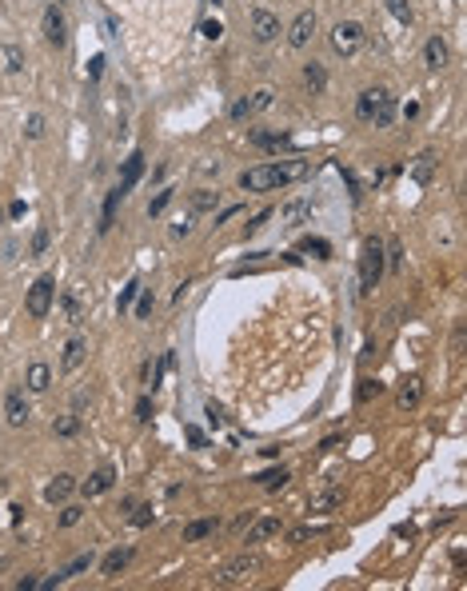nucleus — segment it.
Masks as SVG:
<instances>
[{
	"mask_svg": "<svg viewBox=\"0 0 467 591\" xmlns=\"http://www.w3.org/2000/svg\"><path fill=\"white\" fill-rule=\"evenodd\" d=\"M308 176V160H284V164H260V168H248L240 176V188L244 192H272V188H284L292 180H304Z\"/></svg>",
	"mask_w": 467,
	"mask_h": 591,
	"instance_id": "obj_1",
	"label": "nucleus"
},
{
	"mask_svg": "<svg viewBox=\"0 0 467 591\" xmlns=\"http://www.w3.org/2000/svg\"><path fill=\"white\" fill-rule=\"evenodd\" d=\"M356 116H360V120H367V124H376V128H387V124L396 120V96H392L387 88H367V92H360Z\"/></svg>",
	"mask_w": 467,
	"mask_h": 591,
	"instance_id": "obj_2",
	"label": "nucleus"
},
{
	"mask_svg": "<svg viewBox=\"0 0 467 591\" xmlns=\"http://www.w3.org/2000/svg\"><path fill=\"white\" fill-rule=\"evenodd\" d=\"M379 276H384V240H367L364 244V260H360V292H376Z\"/></svg>",
	"mask_w": 467,
	"mask_h": 591,
	"instance_id": "obj_3",
	"label": "nucleus"
},
{
	"mask_svg": "<svg viewBox=\"0 0 467 591\" xmlns=\"http://www.w3.org/2000/svg\"><path fill=\"white\" fill-rule=\"evenodd\" d=\"M360 44H364V28H360L356 21H340L332 28V48L340 52V56H356Z\"/></svg>",
	"mask_w": 467,
	"mask_h": 591,
	"instance_id": "obj_4",
	"label": "nucleus"
},
{
	"mask_svg": "<svg viewBox=\"0 0 467 591\" xmlns=\"http://www.w3.org/2000/svg\"><path fill=\"white\" fill-rule=\"evenodd\" d=\"M52 296H56V284H52V276H41L36 284L28 288V316L44 320L52 308Z\"/></svg>",
	"mask_w": 467,
	"mask_h": 591,
	"instance_id": "obj_5",
	"label": "nucleus"
},
{
	"mask_svg": "<svg viewBox=\"0 0 467 591\" xmlns=\"http://www.w3.org/2000/svg\"><path fill=\"white\" fill-rule=\"evenodd\" d=\"M44 41L56 44V48H64V44H68V21H64V12L56 9V4H48V9H44Z\"/></svg>",
	"mask_w": 467,
	"mask_h": 591,
	"instance_id": "obj_6",
	"label": "nucleus"
},
{
	"mask_svg": "<svg viewBox=\"0 0 467 591\" xmlns=\"http://www.w3.org/2000/svg\"><path fill=\"white\" fill-rule=\"evenodd\" d=\"M252 36L260 44L276 41V36H280V16H276V12H268V9H256L252 12Z\"/></svg>",
	"mask_w": 467,
	"mask_h": 591,
	"instance_id": "obj_7",
	"label": "nucleus"
},
{
	"mask_svg": "<svg viewBox=\"0 0 467 591\" xmlns=\"http://www.w3.org/2000/svg\"><path fill=\"white\" fill-rule=\"evenodd\" d=\"M312 32H315V12H300V16L292 21V28H288V44H292V48H308Z\"/></svg>",
	"mask_w": 467,
	"mask_h": 591,
	"instance_id": "obj_8",
	"label": "nucleus"
},
{
	"mask_svg": "<svg viewBox=\"0 0 467 591\" xmlns=\"http://www.w3.org/2000/svg\"><path fill=\"white\" fill-rule=\"evenodd\" d=\"M32 408L28 399H24V392H9V399H4V419H9L12 428H21V424H28Z\"/></svg>",
	"mask_w": 467,
	"mask_h": 591,
	"instance_id": "obj_9",
	"label": "nucleus"
},
{
	"mask_svg": "<svg viewBox=\"0 0 467 591\" xmlns=\"http://www.w3.org/2000/svg\"><path fill=\"white\" fill-rule=\"evenodd\" d=\"M144 176V156L140 152H132L128 160H124V172H120V184H116V192L120 196H128L136 188V180Z\"/></svg>",
	"mask_w": 467,
	"mask_h": 591,
	"instance_id": "obj_10",
	"label": "nucleus"
},
{
	"mask_svg": "<svg viewBox=\"0 0 467 591\" xmlns=\"http://www.w3.org/2000/svg\"><path fill=\"white\" fill-rule=\"evenodd\" d=\"M88 568H92V551H88V555H76V560H72L68 568H61L56 575H52V580L36 583V587H56V583H68L72 575H80V571H88Z\"/></svg>",
	"mask_w": 467,
	"mask_h": 591,
	"instance_id": "obj_11",
	"label": "nucleus"
},
{
	"mask_svg": "<svg viewBox=\"0 0 467 591\" xmlns=\"http://www.w3.org/2000/svg\"><path fill=\"white\" fill-rule=\"evenodd\" d=\"M84 356H88V344H84L80 336H72L68 344H64V360H61V367H64V372H76V367L84 364Z\"/></svg>",
	"mask_w": 467,
	"mask_h": 591,
	"instance_id": "obj_12",
	"label": "nucleus"
},
{
	"mask_svg": "<svg viewBox=\"0 0 467 591\" xmlns=\"http://www.w3.org/2000/svg\"><path fill=\"white\" fill-rule=\"evenodd\" d=\"M112 479H116V476H112V468H96V471H92V476L80 483V491H84V496H104V491L112 488Z\"/></svg>",
	"mask_w": 467,
	"mask_h": 591,
	"instance_id": "obj_13",
	"label": "nucleus"
},
{
	"mask_svg": "<svg viewBox=\"0 0 467 591\" xmlns=\"http://www.w3.org/2000/svg\"><path fill=\"white\" fill-rule=\"evenodd\" d=\"M72 491H76V479H72V476H56L48 488H44V500H48V503H64Z\"/></svg>",
	"mask_w": 467,
	"mask_h": 591,
	"instance_id": "obj_14",
	"label": "nucleus"
},
{
	"mask_svg": "<svg viewBox=\"0 0 467 591\" xmlns=\"http://www.w3.org/2000/svg\"><path fill=\"white\" fill-rule=\"evenodd\" d=\"M436 152H419L416 156V164H411V180H416V184H427V180H431V176H436Z\"/></svg>",
	"mask_w": 467,
	"mask_h": 591,
	"instance_id": "obj_15",
	"label": "nucleus"
},
{
	"mask_svg": "<svg viewBox=\"0 0 467 591\" xmlns=\"http://www.w3.org/2000/svg\"><path fill=\"white\" fill-rule=\"evenodd\" d=\"M419 396H424V384H419V376H411V380H404V384H399L396 404H399V408H416Z\"/></svg>",
	"mask_w": 467,
	"mask_h": 591,
	"instance_id": "obj_16",
	"label": "nucleus"
},
{
	"mask_svg": "<svg viewBox=\"0 0 467 591\" xmlns=\"http://www.w3.org/2000/svg\"><path fill=\"white\" fill-rule=\"evenodd\" d=\"M128 560H132V548L108 551V555H104V563H100V575H116V571H124V568H128Z\"/></svg>",
	"mask_w": 467,
	"mask_h": 591,
	"instance_id": "obj_17",
	"label": "nucleus"
},
{
	"mask_svg": "<svg viewBox=\"0 0 467 591\" xmlns=\"http://www.w3.org/2000/svg\"><path fill=\"white\" fill-rule=\"evenodd\" d=\"M424 64L427 68H444L447 64V44L439 41V36H431V41L424 44Z\"/></svg>",
	"mask_w": 467,
	"mask_h": 591,
	"instance_id": "obj_18",
	"label": "nucleus"
},
{
	"mask_svg": "<svg viewBox=\"0 0 467 591\" xmlns=\"http://www.w3.org/2000/svg\"><path fill=\"white\" fill-rule=\"evenodd\" d=\"M252 571H256V560H252V555H244V560H236L232 568L224 571V575H220V583H244L248 575H252Z\"/></svg>",
	"mask_w": 467,
	"mask_h": 591,
	"instance_id": "obj_19",
	"label": "nucleus"
},
{
	"mask_svg": "<svg viewBox=\"0 0 467 591\" xmlns=\"http://www.w3.org/2000/svg\"><path fill=\"white\" fill-rule=\"evenodd\" d=\"M304 84L312 88V96H320V92L327 88V72H324V64H304Z\"/></svg>",
	"mask_w": 467,
	"mask_h": 591,
	"instance_id": "obj_20",
	"label": "nucleus"
},
{
	"mask_svg": "<svg viewBox=\"0 0 467 591\" xmlns=\"http://www.w3.org/2000/svg\"><path fill=\"white\" fill-rule=\"evenodd\" d=\"M52 384V367L48 364H32L28 367V392H48Z\"/></svg>",
	"mask_w": 467,
	"mask_h": 591,
	"instance_id": "obj_21",
	"label": "nucleus"
},
{
	"mask_svg": "<svg viewBox=\"0 0 467 591\" xmlns=\"http://www.w3.org/2000/svg\"><path fill=\"white\" fill-rule=\"evenodd\" d=\"M252 144H260V148H268V152H280L288 144L284 132H252Z\"/></svg>",
	"mask_w": 467,
	"mask_h": 591,
	"instance_id": "obj_22",
	"label": "nucleus"
},
{
	"mask_svg": "<svg viewBox=\"0 0 467 591\" xmlns=\"http://www.w3.org/2000/svg\"><path fill=\"white\" fill-rule=\"evenodd\" d=\"M308 212H312V200H292V204L280 212V220H284V224H295V220H304Z\"/></svg>",
	"mask_w": 467,
	"mask_h": 591,
	"instance_id": "obj_23",
	"label": "nucleus"
},
{
	"mask_svg": "<svg viewBox=\"0 0 467 591\" xmlns=\"http://www.w3.org/2000/svg\"><path fill=\"white\" fill-rule=\"evenodd\" d=\"M208 531H216V520H196V523H188V528H184V543H196V540H204Z\"/></svg>",
	"mask_w": 467,
	"mask_h": 591,
	"instance_id": "obj_24",
	"label": "nucleus"
},
{
	"mask_svg": "<svg viewBox=\"0 0 467 591\" xmlns=\"http://www.w3.org/2000/svg\"><path fill=\"white\" fill-rule=\"evenodd\" d=\"M280 531V520H260L252 531H248V543H260V540H268V535H276Z\"/></svg>",
	"mask_w": 467,
	"mask_h": 591,
	"instance_id": "obj_25",
	"label": "nucleus"
},
{
	"mask_svg": "<svg viewBox=\"0 0 467 591\" xmlns=\"http://www.w3.org/2000/svg\"><path fill=\"white\" fill-rule=\"evenodd\" d=\"M387 4V12H392V16H396L399 24H411L416 21V16H411V4H407V0H384Z\"/></svg>",
	"mask_w": 467,
	"mask_h": 591,
	"instance_id": "obj_26",
	"label": "nucleus"
},
{
	"mask_svg": "<svg viewBox=\"0 0 467 591\" xmlns=\"http://www.w3.org/2000/svg\"><path fill=\"white\" fill-rule=\"evenodd\" d=\"M4 68H9V72H21V68H24V52H21V44H9V48H4Z\"/></svg>",
	"mask_w": 467,
	"mask_h": 591,
	"instance_id": "obj_27",
	"label": "nucleus"
},
{
	"mask_svg": "<svg viewBox=\"0 0 467 591\" xmlns=\"http://www.w3.org/2000/svg\"><path fill=\"white\" fill-rule=\"evenodd\" d=\"M216 204H220V192H196L192 196V212H208Z\"/></svg>",
	"mask_w": 467,
	"mask_h": 591,
	"instance_id": "obj_28",
	"label": "nucleus"
},
{
	"mask_svg": "<svg viewBox=\"0 0 467 591\" xmlns=\"http://www.w3.org/2000/svg\"><path fill=\"white\" fill-rule=\"evenodd\" d=\"M168 204H172V188H160V192H156V200L148 204V216H160Z\"/></svg>",
	"mask_w": 467,
	"mask_h": 591,
	"instance_id": "obj_29",
	"label": "nucleus"
},
{
	"mask_svg": "<svg viewBox=\"0 0 467 591\" xmlns=\"http://www.w3.org/2000/svg\"><path fill=\"white\" fill-rule=\"evenodd\" d=\"M136 296H140V280H128V284H124V292H120V312H128V304H132Z\"/></svg>",
	"mask_w": 467,
	"mask_h": 591,
	"instance_id": "obj_30",
	"label": "nucleus"
},
{
	"mask_svg": "<svg viewBox=\"0 0 467 591\" xmlns=\"http://www.w3.org/2000/svg\"><path fill=\"white\" fill-rule=\"evenodd\" d=\"M260 483H264L268 491L284 488V483H288V471H284V468H280V471H264V476H260Z\"/></svg>",
	"mask_w": 467,
	"mask_h": 591,
	"instance_id": "obj_31",
	"label": "nucleus"
},
{
	"mask_svg": "<svg viewBox=\"0 0 467 591\" xmlns=\"http://www.w3.org/2000/svg\"><path fill=\"white\" fill-rule=\"evenodd\" d=\"M76 428H80V419H76V416H61V419H56V436H64V439L76 436Z\"/></svg>",
	"mask_w": 467,
	"mask_h": 591,
	"instance_id": "obj_32",
	"label": "nucleus"
},
{
	"mask_svg": "<svg viewBox=\"0 0 467 591\" xmlns=\"http://www.w3.org/2000/svg\"><path fill=\"white\" fill-rule=\"evenodd\" d=\"M124 196L120 192H108V204H104V220H100V232L104 228H112V212H116V204H120Z\"/></svg>",
	"mask_w": 467,
	"mask_h": 591,
	"instance_id": "obj_33",
	"label": "nucleus"
},
{
	"mask_svg": "<svg viewBox=\"0 0 467 591\" xmlns=\"http://www.w3.org/2000/svg\"><path fill=\"white\" fill-rule=\"evenodd\" d=\"M264 108H272V92L260 88V92L252 96V113H264Z\"/></svg>",
	"mask_w": 467,
	"mask_h": 591,
	"instance_id": "obj_34",
	"label": "nucleus"
},
{
	"mask_svg": "<svg viewBox=\"0 0 467 591\" xmlns=\"http://www.w3.org/2000/svg\"><path fill=\"white\" fill-rule=\"evenodd\" d=\"M44 248H48V228H41L32 236V256H44Z\"/></svg>",
	"mask_w": 467,
	"mask_h": 591,
	"instance_id": "obj_35",
	"label": "nucleus"
},
{
	"mask_svg": "<svg viewBox=\"0 0 467 591\" xmlns=\"http://www.w3.org/2000/svg\"><path fill=\"white\" fill-rule=\"evenodd\" d=\"M132 523H136V528H148V523H152V508H148V503H140V508H136V516H132Z\"/></svg>",
	"mask_w": 467,
	"mask_h": 591,
	"instance_id": "obj_36",
	"label": "nucleus"
},
{
	"mask_svg": "<svg viewBox=\"0 0 467 591\" xmlns=\"http://www.w3.org/2000/svg\"><path fill=\"white\" fill-rule=\"evenodd\" d=\"M252 116V100H236L232 104V120H248Z\"/></svg>",
	"mask_w": 467,
	"mask_h": 591,
	"instance_id": "obj_37",
	"label": "nucleus"
},
{
	"mask_svg": "<svg viewBox=\"0 0 467 591\" xmlns=\"http://www.w3.org/2000/svg\"><path fill=\"white\" fill-rule=\"evenodd\" d=\"M24 132H28L32 140H36V136H44V116L32 113V116H28V128H24Z\"/></svg>",
	"mask_w": 467,
	"mask_h": 591,
	"instance_id": "obj_38",
	"label": "nucleus"
},
{
	"mask_svg": "<svg viewBox=\"0 0 467 591\" xmlns=\"http://www.w3.org/2000/svg\"><path fill=\"white\" fill-rule=\"evenodd\" d=\"M136 316H140V320L152 316V292H144V296H140V308H136Z\"/></svg>",
	"mask_w": 467,
	"mask_h": 591,
	"instance_id": "obj_39",
	"label": "nucleus"
},
{
	"mask_svg": "<svg viewBox=\"0 0 467 591\" xmlns=\"http://www.w3.org/2000/svg\"><path fill=\"white\" fill-rule=\"evenodd\" d=\"M72 523H80V508H64V516H61V528H72Z\"/></svg>",
	"mask_w": 467,
	"mask_h": 591,
	"instance_id": "obj_40",
	"label": "nucleus"
},
{
	"mask_svg": "<svg viewBox=\"0 0 467 591\" xmlns=\"http://www.w3.org/2000/svg\"><path fill=\"white\" fill-rule=\"evenodd\" d=\"M136 419H152V399H148V396L136 404Z\"/></svg>",
	"mask_w": 467,
	"mask_h": 591,
	"instance_id": "obj_41",
	"label": "nucleus"
},
{
	"mask_svg": "<svg viewBox=\"0 0 467 591\" xmlns=\"http://www.w3.org/2000/svg\"><path fill=\"white\" fill-rule=\"evenodd\" d=\"M372 396H379V384H376V380H364V387H360V399H372Z\"/></svg>",
	"mask_w": 467,
	"mask_h": 591,
	"instance_id": "obj_42",
	"label": "nucleus"
},
{
	"mask_svg": "<svg viewBox=\"0 0 467 591\" xmlns=\"http://www.w3.org/2000/svg\"><path fill=\"white\" fill-rule=\"evenodd\" d=\"M188 232H192V216H184V220L172 224V236H188Z\"/></svg>",
	"mask_w": 467,
	"mask_h": 591,
	"instance_id": "obj_43",
	"label": "nucleus"
},
{
	"mask_svg": "<svg viewBox=\"0 0 467 591\" xmlns=\"http://www.w3.org/2000/svg\"><path fill=\"white\" fill-rule=\"evenodd\" d=\"M268 216H272L268 208H264V212H256V216H252V224H248V228H252V232H256V228H264V220H268Z\"/></svg>",
	"mask_w": 467,
	"mask_h": 591,
	"instance_id": "obj_44",
	"label": "nucleus"
},
{
	"mask_svg": "<svg viewBox=\"0 0 467 591\" xmlns=\"http://www.w3.org/2000/svg\"><path fill=\"white\" fill-rule=\"evenodd\" d=\"M100 68H104V56H96V61L88 64V76H92V80H96V76H100Z\"/></svg>",
	"mask_w": 467,
	"mask_h": 591,
	"instance_id": "obj_45",
	"label": "nucleus"
},
{
	"mask_svg": "<svg viewBox=\"0 0 467 591\" xmlns=\"http://www.w3.org/2000/svg\"><path fill=\"white\" fill-rule=\"evenodd\" d=\"M200 32H204V36H212V41H216V36H220V32H224V28H220V24H212V21H208V24H204V28H200Z\"/></svg>",
	"mask_w": 467,
	"mask_h": 591,
	"instance_id": "obj_46",
	"label": "nucleus"
},
{
	"mask_svg": "<svg viewBox=\"0 0 467 591\" xmlns=\"http://www.w3.org/2000/svg\"><path fill=\"white\" fill-rule=\"evenodd\" d=\"M188 439H192L196 448H204V432L200 428H188Z\"/></svg>",
	"mask_w": 467,
	"mask_h": 591,
	"instance_id": "obj_47",
	"label": "nucleus"
}]
</instances>
